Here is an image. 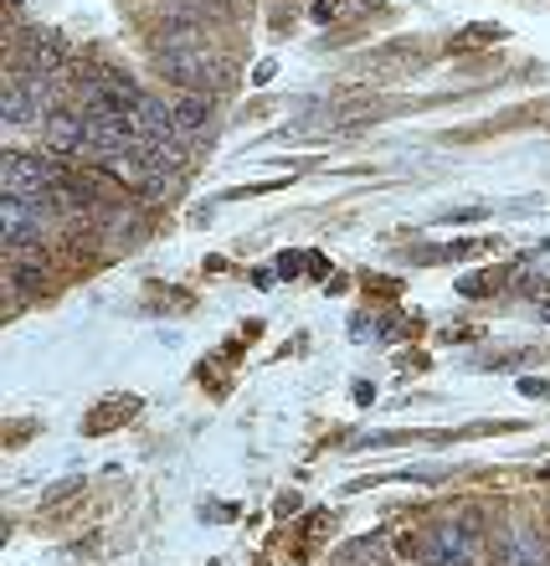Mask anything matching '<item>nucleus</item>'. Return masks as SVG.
Masks as SVG:
<instances>
[{
  "instance_id": "obj_1",
  "label": "nucleus",
  "mask_w": 550,
  "mask_h": 566,
  "mask_svg": "<svg viewBox=\"0 0 550 566\" xmlns=\"http://www.w3.org/2000/svg\"><path fill=\"white\" fill-rule=\"evenodd\" d=\"M160 67L180 93H211V88H222V77H226V62L216 57L207 42L160 46Z\"/></svg>"
},
{
  "instance_id": "obj_3",
  "label": "nucleus",
  "mask_w": 550,
  "mask_h": 566,
  "mask_svg": "<svg viewBox=\"0 0 550 566\" xmlns=\"http://www.w3.org/2000/svg\"><path fill=\"white\" fill-rule=\"evenodd\" d=\"M21 57H27V67H21V73L52 77V73H62V62H67V46H62L52 31H31V36H21Z\"/></svg>"
},
{
  "instance_id": "obj_4",
  "label": "nucleus",
  "mask_w": 550,
  "mask_h": 566,
  "mask_svg": "<svg viewBox=\"0 0 550 566\" xmlns=\"http://www.w3.org/2000/svg\"><path fill=\"white\" fill-rule=\"evenodd\" d=\"M88 145V114H52L46 119V149H57V155H83Z\"/></svg>"
},
{
  "instance_id": "obj_2",
  "label": "nucleus",
  "mask_w": 550,
  "mask_h": 566,
  "mask_svg": "<svg viewBox=\"0 0 550 566\" xmlns=\"http://www.w3.org/2000/svg\"><path fill=\"white\" fill-rule=\"evenodd\" d=\"M0 186H6V196H57L62 191V170L52 160L6 155V160H0Z\"/></svg>"
},
{
  "instance_id": "obj_7",
  "label": "nucleus",
  "mask_w": 550,
  "mask_h": 566,
  "mask_svg": "<svg viewBox=\"0 0 550 566\" xmlns=\"http://www.w3.org/2000/svg\"><path fill=\"white\" fill-rule=\"evenodd\" d=\"M345 11V0H314V15L319 21H329V15H340Z\"/></svg>"
},
{
  "instance_id": "obj_5",
  "label": "nucleus",
  "mask_w": 550,
  "mask_h": 566,
  "mask_svg": "<svg viewBox=\"0 0 550 566\" xmlns=\"http://www.w3.org/2000/svg\"><path fill=\"white\" fill-rule=\"evenodd\" d=\"M170 114H176V135L195 139V135H207V124H211V98L207 93H176Z\"/></svg>"
},
{
  "instance_id": "obj_6",
  "label": "nucleus",
  "mask_w": 550,
  "mask_h": 566,
  "mask_svg": "<svg viewBox=\"0 0 550 566\" xmlns=\"http://www.w3.org/2000/svg\"><path fill=\"white\" fill-rule=\"evenodd\" d=\"M340 566H387V546H381V541H356V546L340 556Z\"/></svg>"
}]
</instances>
